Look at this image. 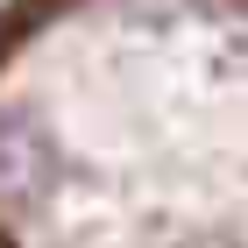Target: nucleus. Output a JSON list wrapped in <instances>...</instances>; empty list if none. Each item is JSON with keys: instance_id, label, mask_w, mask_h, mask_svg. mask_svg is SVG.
<instances>
[{"instance_id": "f257e3e1", "label": "nucleus", "mask_w": 248, "mask_h": 248, "mask_svg": "<svg viewBox=\"0 0 248 248\" xmlns=\"http://www.w3.org/2000/svg\"><path fill=\"white\" fill-rule=\"evenodd\" d=\"M0 248H248V0H0Z\"/></svg>"}]
</instances>
